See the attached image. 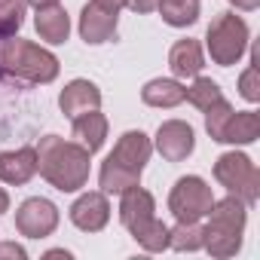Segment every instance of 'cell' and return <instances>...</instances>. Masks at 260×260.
<instances>
[{"label":"cell","instance_id":"6da1fadb","mask_svg":"<svg viewBox=\"0 0 260 260\" xmlns=\"http://www.w3.org/2000/svg\"><path fill=\"white\" fill-rule=\"evenodd\" d=\"M89 150L77 141L46 135L37 147V172L61 193H77L89 181Z\"/></svg>","mask_w":260,"mask_h":260},{"label":"cell","instance_id":"7a4b0ae2","mask_svg":"<svg viewBox=\"0 0 260 260\" xmlns=\"http://www.w3.org/2000/svg\"><path fill=\"white\" fill-rule=\"evenodd\" d=\"M122 202H119V220L122 226L135 236V242L144 248V251H166L169 248V226L153 214L156 211V202L147 190L138 187H128L125 193H119Z\"/></svg>","mask_w":260,"mask_h":260},{"label":"cell","instance_id":"3957f363","mask_svg":"<svg viewBox=\"0 0 260 260\" xmlns=\"http://www.w3.org/2000/svg\"><path fill=\"white\" fill-rule=\"evenodd\" d=\"M245 202L236 196H226L208 208V226H205V251L211 257H233L242 248V233H245Z\"/></svg>","mask_w":260,"mask_h":260},{"label":"cell","instance_id":"277c9868","mask_svg":"<svg viewBox=\"0 0 260 260\" xmlns=\"http://www.w3.org/2000/svg\"><path fill=\"white\" fill-rule=\"evenodd\" d=\"M0 68L25 83H52L58 77V58L22 37L0 40Z\"/></svg>","mask_w":260,"mask_h":260},{"label":"cell","instance_id":"5b68a950","mask_svg":"<svg viewBox=\"0 0 260 260\" xmlns=\"http://www.w3.org/2000/svg\"><path fill=\"white\" fill-rule=\"evenodd\" d=\"M205 43H208V55H211L214 64H220V68L236 64L248 49V25H245V19H239L236 13H220L208 25Z\"/></svg>","mask_w":260,"mask_h":260},{"label":"cell","instance_id":"8992f818","mask_svg":"<svg viewBox=\"0 0 260 260\" xmlns=\"http://www.w3.org/2000/svg\"><path fill=\"white\" fill-rule=\"evenodd\" d=\"M214 178L230 190V196L242 199L245 205H254L260 199V172L245 153H223L214 162Z\"/></svg>","mask_w":260,"mask_h":260},{"label":"cell","instance_id":"52a82bcc","mask_svg":"<svg viewBox=\"0 0 260 260\" xmlns=\"http://www.w3.org/2000/svg\"><path fill=\"white\" fill-rule=\"evenodd\" d=\"M211 205H214V193H211V187H208L202 178H196V175H187V178H181V181L172 187L169 211H172L181 223H190V220L205 217Z\"/></svg>","mask_w":260,"mask_h":260},{"label":"cell","instance_id":"ba28073f","mask_svg":"<svg viewBox=\"0 0 260 260\" xmlns=\"http://www.w3.org/2000/svg\"><path fill=\"white\" fill-rule=\"evenodd\" d=\"M55 226H58V208L43 196L25 199L16 211V230L28 239H46L55 233Z\"/></svg>","mask_w":260,"mask_h":260},{"label":"cell","instance_id":"9c48e42d","mask_svg":"<svg viewBox=\"0 0 260 260\" xmlns=\"http://www.w3.org/2000/svg\"><path fill=\"white\" fill-rule=\"evenodd\" d=\"M196 147V135L184 119H169L156 132V150L162 153L166 162H184Z\"/></svg>","mask_w":260,"mask_h":260},{"label":"cell","instance_id":"30bf717a","mask_svg":"<svg viewBox=\"0 0 260 260\" xmlns=\"http://www.w3.org/2000/svg\"><path fill=\"white\" fill-rule=\"evenodd\" d=\"M150 153H153V144H150V138L144 132H125L116 141V147H113V153L107 159L128 169V172H135V175H141L144 166L150 162Z\"/></svg>","mask_w":260,"mask_h":260},{"label":"cell","instance_id":"8fae6325","mask_svg":"<svg viewBox=\"0 0 260 260\" xmlns=\"http://www.w3.org/2000/svg\"><path fill=\"white\" fill-rule=\"evenodd\" d=\"M71 220L77 230L83 233H98L107 226L110 220V202L104 193H83L74 205H71Z\"/></svg>","mask_w":260,"mask_h":260},{"label":"cell","instance_id":"7c38bea8","mask_svg":"<svg viewBox=\"0 0 260 260\" xmlns=\"http://www.w3.org/2000/svg\"><path fill=\"white\" fill-rule=\"evenodd\" d=\"M58 104H61V113L74 119L80 113L98 110L101 107V92H98V86L92 80H71L58 95Z\"/></svg>","mask_w":260,"mask_h":260},{"label":"cell","instance_id":"4fadbf2b","mask_svg":"<svg viewBox=\"0 0 260 260\" xmlns=\"http://www.w3.org/2000/svg\"><path fill=\"white\" fill-rule=\"evenodd\" d=\"M116 34V13H107L95 4H86L80 13V37L89 46H101L107 40H113Z\"/></svg>","mask_w":260,"mask_h":260},{"label":"cell","instance_id":"5bb4252c","mask_svg":"<svg viewBox=\"0 0 260 260\" xmlns=\"http://www.w3.org/2000/svg\"><path fill=\"white\" fill-rule=\"evenodd\" d=\"M37 175V150L34 147H19L0 153V181L4 184H28Z\"/></svg>","mask_w":260,"mask_h":260},{"label":"cell","instance_id":"9a60e30c","mask_svg":"<svg viewBox=\"0 0 260 260\" xmlns=\"http://www.w3.org/2000/svg\"><path fill=\"white\" fill-rule=\"evenodd\" d=\"M74 138L89 153H95L104 144V138H107V116L98 113V110H89V113L74 116Z\"/></svg>","mask_w":260,"mask_h":260},{"label":"cell","instance_id":"2e32d148","mask_svg":"<svg viewBox=\"0 0 260 260\" xmlns=\"http://www.w3.org/2000/svg\"><path fill=\"white\" fill-rule=\"evenodd\" d=\"M34 28H37V34H40V40H46V43L55 46V43H64V40H68V34H71V19H68V13L55 4V7L37 10Z\"/></svg>","mask_w":260,"mask_h":260},{"label":"cell","instance_id":"e0dca14e","mask_svg":"<svg viewBox=\"0 0 260 260\" xmlns=\"http://www.w3.org/2000/svg\"><path fill=\"white\" fill-rule=\"evenodd\" d=\"M202 64H205L202 46L196 40H190V37L187 40H178L172 46V52H169V68H172L175 77H196L202 71Z\"/></svg>","mask_w":260,"mask_h":260},{"label":"cell","instance_id":"ac0fdd59","mask_svg":"<svg viewBox=\"0 0 260 260\" xmlns=\"http://www.w3.org/2000/svg\"><path fill=\"white\" fill-rule=\"evenodd\" d=\"M257 138H260V113L233 110L226 132H223V144H254Z\"/></svg>","mask_w":260,"mask_h":260},{"label":"cell","instance_id":"d6986e66","mask_svg":"<svg viewBox=\"0 0 260 260\" xmlns=\"http://www.w3.org/2000/svg\"><path fill=\"white\" fill-rule=\"evenodd\" d=\"M184 86L178 80H150L144 89H141V101L150 104V107H178L184 101Z\"/></svg>","mask_w":260,"mask_h":260},{"label":"cell","instance_id":"ffe728a7","mask_svg":"<svg viewBox=\"0 0 260 260\" xmlns=\"http://www.w3.org/2000/svg\"><path fill=\"white\" fill-rule=\"evenodd\" d=\"M98 181H101V193H125L128 187H138L141 175H135V172H128V169L104 159L101 172H98Z\"/></svg>","mask_w":260,"mask_h":260},{"label":"cell","instance_id":"44dd1931","mask_svg":"<svg viewBox=\"0 0 260 260\" xmlns=\"http://www.w3.org/2000/svg\"><path fill=\"white\" fill-rule=\"evenodd\" d=\"M162 22H169L172 28H187L199 19V0H159Z\"/></svg>","mask_w":260,"mask_h":260},{"label":"cell","instance_id":"7402d4cb","mask_svg":"<svg viewBox=\"0 0 260 260\" xmlns=\"http://www.w3.org/2000/svg\"><path fill=\"white\" fill-rule=\"evenodd\" d=\"M205 245V226H199V220H190V223H181L175 230H169V248L175 251H199Z\"/></svg>","mask_w":260,"mask_h":260},{"label":"cell","instance_id":"603a6c76","mask_svg":"<svg viewBox=\"0 0 260 260\" xmlns=\"http://www.w3.org/2000/svg\"><path fill=\"white\" fill-rule=\"evenodd\" d=\"M184 101H190V104H193V107H199V110H208V107H214L217 101H223V92H220V86H217L214 80H208V77H199V74H196L193 86L184 92Z\"/></svg>","mask_w":260,"mask_h":260},{"label":"cell","instance_id":"cb8c5ba5","mask_svg":"<svg viewBox=\"0 0 260 260\" xmlns=\"http://www.w3.org/2000/svg\"><path fill=\"white\" fill-rule=\"evenodd\" d=\"M25 22V0H0V37H13Z\"/></svg>","mask_w":260,"mask_h":260},{"label":"cell","instance_id":"d4e9b609","mask_svg":"<svg viewBox=\"0 0 260 260\" xmlns=\"http://www.w3.org/2000/svg\"><path fill=\"white\" fill-rule=\"evenodd\" d=\"M230 116H233V107H230V101H226V98L205 110V128H208L211 141H220V144H223V132H226Z\"/></svg>","mask_w":260,"mask_h":260},{"label":"cell","instance_id":"484cf974","mask_svg":"<svg viewBox=\"0 0 260 260\" xmlns=\"http://www.w3.org/2000/svg\"><path fill=\"white\" fill-rule=\"evenodd\" d=\"M239 92H242V98H248V101H260V83H257V64H251L245 74H242V80H239Z\"/></svg>","mask_w":260,"mask_h":260},{"label":"cell","instance_id":"4316f807","mask_svg":"<svg viewBox=\"0 0 260 260\" xmlns=\"http://www.w3.org/2000/svg\"><path fill=\"white\" fill-rule=\"evenodd\" d=\"M0 257H19V260H25L28 251L22 245H16V242H0Z\"/></svg>","mask_w":260,"mask_h":260},{"label":"cell","instance_id":"83f0119b","mask_svg":"<svg viewBox=\"0 0 260 260\" xmlns=\"http://www.w3.org/2000/svg\"><path fill=\"white\" fill-rule=\"evenodd\" d=\"M92 4L101 7V10H107V13H116V16H119V10L128 7V0H92Z\"/></svg>","mask_w":260,"mask_h":260},{"label":"cell","instance_id":"f1b7e54d","mask_svg":"<svg viewBox=\"0 0 260 260\" xmlns=\"http://www.w3.org/2000/svg\"><path fill=\"white\" fill-rule=\"evenodd\" d=\"M128 7H132L135 13H153L159 7V0H128Z\"/></svg>","mask_w":260,"mask_h":260},{"label":"cell","instance_id":"f546056e","mask_svg":"<svg viewBox=\"0 0 260 260\" xmlns=\"http://www.w3.org/2000/svg\"><path fill=\"white\" fill-rule=\"evenodd\" d=\"M230 4H233L236 10H257L260 0H230Z\"/></svg>","mask_w":260,"mask_h":260},{"label":"cell","instance_id":"4dcf8cb0","mask_svg":"<svg viewBox=\"0 0 260 260\" xmlns=\"http://www.w3.org/2000/svg\"><path fill=\"white\" fill-rule=\"evenodd\" d=\"M25 4H31L34 10H43V7H55V4H61V0H25Z\"/></svg>","mask_w":260,"mask_h":260},{"label":"cell","instance_id":"1f68e13d","mask_svg":"<svg viewBox=\"0 0 260 260\" xmlns=\"http://www.w3.org/2000/svg\"><path fill=\"white\" fill-rule=\"evenodd\" d=\"M10 211V196H7V190L0 187V214H7Z\"/></svg>","mask_w":260,"mask_h":260}]
</instances>
